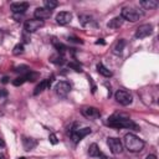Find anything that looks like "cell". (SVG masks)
<instances>
[{
    "mask_svg": "<svg viewBox=\"0 0 159 159\" xmlns=\"http://www.w3.org/2000/svg\"><path fill=\"white\" fill-rule=\"evenodd\" d=\"M107 124L109 127H113V128H127V129H133V130H139V127L132 120L129 119L128 117H124L122 114H113L108 118L107 120Z\"/></svg>",
    "mask_w": 159,
    "mask_h": 159,
    "instance_id": "cell-1",
    "label": "cell"
},
{
    "mask_svg": "<svg viewBox=\"0 0 159 159\" xmlns=\"http://www.w3.org/2000/svg\"><path fill=\"white\" fill-rule=\"evenodd\" d=\"M124 145L125 148L132 152V153H138V152H142L143 148H144V142L137 137L135 134L133 133H127L124 135Z\"/></svg>",
    "mask_w": 159,
    "mask_h": 159,
    "instance_id": "cell-2",
    "label": "cell"
},
{
    "mask_svg": "<svg viewBox=\"0 0 159 159\" xmlns=\"http://www.w3.org/2000/svg\"><path fill=\"white\" fill-rule=\"evenodd\" d=\"M120 17L123 20H127V21H130V22H135V21H138L139 19L143 17V11L138 10L135 7H123Z\"/></svg>",
    "mask_w": 159,
    "mask_h": 159,
    "instance_id": "cell-3",
    "label": "cell"
},
{
    "mask_svg": "<svg viewBox=\"0 0 159 159\" xmlns=\"http://www.w3.org/2000/svg\"><path fill=\"white\" fill-rule=\"evenodd\" d=\"M114 98L116 101L122 104V106H129L132 102H133V96L132 93H129L128 91L125 89H118L116 93H114Z\"/></svg>",
    "mask_w": 159,
    "mask_h": 159,
    "instance_id": "cell-4",
    "label": "cell"
},
{
    "mask_svg": "<svg viewBox=\"0 0 159 159\" xmlns=\"http://www.w3.org/2000/svg\"><path fill=\"white\" fill-rule=\"evenodd\" d=\"M45 25V22L42 20H37V19H30L26 20L24 24V30L26 32H35L37 31L40 27H42Z\"/></svg>",
    "mask_w": 159,
    "mask_h": 159,
    "instance_id": "cell-5",
    "label": "cell"
},
{
    "mask_svg": "<svg viewBox=\"0 0 159 159\" xmlns=\"http://www.w3.org/2000/svg\"><path fill=\"white\" fill-rule=\"evenodd\" d=\"M89 133H91V128H88V127H84V128H81V129L73 128L71 130V139L73 140V143H78L80 140H82L83 137H86Z\"/></svg>",
    "mask_w": 159,
    "mask_h": 159,
    "instance_id": "cell-6",
    "label": "cell"
},
{
    "mask_svg": "<svg viewBox=\"0 0 159 159\" xmlns=\"http://www.w3.org/2000/svg\"><path fill=\"white\" fill-rule=\"evenodd\" d=\"M107 144L113 154H120L123 150V144L118 138H113V137L107 138Z\"/></svg>",
    "mask_w": 159,
    "mask_h": 159,
    "instance_id": "cell-7",
    "label": "cell"
},
{
    "mask_svg": "<svg viewBox=\"0 0 159 159\" xmlns=\"http://www.w3.org/2000/svg\"><path fill=\"white\" fill-rule=\"evenodd\" d=\"M153 34V26L149 24H144L140 25L137 30H135V37L137 39H145L148 36H150Z\"/></svg>",
    "mask_w": 159,
    "mask_h": 159,
    "instance_id": "cell-8",
    "label": "cell"
},
{
    "mask_svg": "<svg viewBox=\"0 0 159 159\" xmlns=\"http://www.w3.org/2000/svg\"><path fill=\"white\" fill-rule=\"evenodd\" d=\"M55 91L60 97H66L71 91V84L68 82H66V81H60L55 86Z\"/></svg>",
    "mask_w": 159,
    "mask_h": 159,
    "instance_id": "cell-9",
    "label": "cell"
},
{
    "mask_svg": "<svg viewBox=\"0 0 159 159\" xmlns=\"http://www.w3.org/2000/svg\"><path fill=\"white\" fill-rule=\"evenodd\" d=\"M81 113L88 119H96L101 117V112L96 107H83L81 109Z\"/></svg>",
    "mask_w": 159,
    "mask_h": 159,
    "instance_id": "cell-10",
    "label": "cell"
},
{
    "mask_svg": "<svg viewBox=\"0 0 159 159\" xmlns=\"http://www.w3.org/2000/svg\"><path fill=\"white\" fill-rule=\"evenodd\" d=\"M29 7V2L26 1H20V2H12L10 5L11 11L14 12V15H22Z\"/></svg>",
    "mask_w": 159,
    "mask_h": 159,
    "instance_id": "cell-11",
    "label": "cell"
},
{
    "mask_svg": "<svg viewBox=\"0 0 159 159\" xmlns=\"http://www.w3.org/2000/svg\"><path fill=\"white\" fill-rule=\"evenodd\" d=\"M71 20H72V14L68 11H61L56 15V22L58 25H62V26L67 25L71 22Z\"/></svg>",
    "mask_w": 159,
    "mask_h": 159,
    "instance_id": "cell-12",
    "label": "cell"
},
{
    "mask_svg": "<svg viewBox=\"0 0 159 159\" xmlns=\"http://www.w3.org/2000/svg\"><path fill=\"white\" fill-rule=\"evenodd\" d=\"M51 15H52V11L48 10V9H46V7H37V9L35 10V12H34L35 19L42 20V21H43L45 19H48Z\"/></svg>",
    "mask_w": 159,
    "mask_h": 159,
    "instance_id": "cell-13",
    "label": "cell"
},
{
    "mask_svg": "<svg viewBox=\"0 0 159 159\" xmlns=\"http://www.w3.org/2000/svg\"><path fill=\"white\" fill-rule=\"evenodd\" d=\"M53 76H51L50 78H46V80H42L37 86H36V88H35V91H34V94L35 96H37L39 93H41L42 91H45L46 88H48L50 86H51V83H52V81H53Z\"/></svg>",
    "mask_w": 159,
    "mask_h": 159,
    "instance_id": "cell-14",
    "label": "cell"
},
{
    "mask_svg": "<svg viewBox=\"0 0 159 159\" xmlns=\"http://www.w3.org/2000/svg\"><path fill=\"white\" fill-rule=\"evenodd\" d=\"M37 145V140L34 138H29V137H22V147L26 152L32 150Z\"/></svg>",
    "mask_w": 159,
    "mask_h": 159,
    "instance_id": "cell-15",
    "label": "cell"
},
{
    "mask_svg": "<svg viewBox=\"0 0 159 159\" xmlns=\"http://www.w3.org/2000/svg\"><path fill=\"white\" fill-rule=\"evenodd\" d=\"M122 24H123V19H122L120 16H117V17H113V19L107 24V26H108L109 29H119V27L122 26Z\"/></svg>",
    "mask_w": 159,
    "mask_h": 159,
    "instance_id": "cell-16",
    "label": "cell"
},
{
    "mask_svg": "<svg viewBox=\"0 0 159 159\" xmlns=\"http://www.w3.org/2000/svg\"><path fill=\"white\" fill-rule=\"evenodd\" d=\"M139 5L147 10H150V9H155L158 6V2L154 1V0H143L139 2Z\"/></svg>",
    "mask_w": 159,
    "mask_h": 159,
    "instance_id": "cell-17",
    "label": "cell"
},
{
    "mask_svg": "<svg viewBox=\"0 0 159 159\" xmlns=\"http://www.w3.org/2000/svg\"><path fill=\"white\" fill-rule=\"evenodd\" d=\"M88 154H89L91 157H101V155H102V153H101V150H99V148H98V145H97L96 143H93V144L89 145V148H88Z\"/></svg>",
    "mask_w": 159,
    "mask_h": 159,
    "instance_id": "cell-18",
    "label": "cell"
},
{
    "mask_svg": "<svg viewBox=\"0 0 159 159\" xmlns=\"http://www.w3.org/2000/svg\"><path fill=\"white\" fill-rule=\"evenodd\" d=\"M97 71H98V73H101V75L104 76V77H111V76H112V72H111L104 65H102V63H98V65H97Z\"/></svg>",
    "mask_w": 159,
    "mask_h": 159,
    "instance_id": "cell-19",
    "label": "cell"
},
{
    "mask_svg": "<svg viewBox=\"0 0 159 159\" xmlns=\"http://www.w3.org/2000/svg\"><path fill=\"white\" fill-rule=\"evenodd\" d=\"M78 19H80V21H81V24H82L83 26H88V25L91 26L92 22L94 24V20H93L91 16H88V15H80Z\"/></svg>",
    "mask_w": 159,
    "mask_h": 159,
    "instance_id": "cell-20",
    "label": "cell"
},
{
    "mask_svg": "<svg viewBox=\"0 0 159 159\" xmlns=\"http://www.w3.org/2000/svg\"><path fill=\"white\" fill-rule=\"evenodd\" d=\"M50 61L51 62H53V63H56V65H62V63H65V57H63V55H61V53H57V55H53V56H51L50 57Z\"/></svg>",
    "mask_w": 159,
    "mask_h": 159,
    "instance_id": "cell-21",
    "label": "cell"
},
{
    "mask_svg": "<svg viewBox=\"0 0 159 159\" xmlns=\"http://www.w3.org/2000/svg\"><path fill=\"white\" fill-rule=\"evenodd\" d=\"M25 78H26V81H30V82H34V81H36L37 80V77H39V73L37 72H34V71H27L25 75Z\"/></svg>",
    "mask_w": 159,
    "mask_h": 159,
    "instance_id": "cell-22",
    "label": "cell"
},
{
    "mask_svg": "<svg viewBox=\"0 0 159 159\" xmlns=\"http://www.w3.org/2000/svg\"><path fill=\"white\" fill-rule=\"evenodd\" d=\"M124 46H125V41L123 40V39H120L117 43H116V46H114V53H120L122 51H123V48H124Z\"/></svg>",
    "mask_w": 159,
    "mask_h": 159,
    "instance_id": "cell-23",
    "label": "cell"
},
{
    "mask_svg": "<svg viewBox=\"0 0 159 159\" xmlns=\"http://www.w3.org/2000/svg\"><path fill=\"white\" fill-rule=\"evenodd\" d=\"M57 6H58V2L57 1H53V0H45L43 1V7L51 10V11H52V9H55Z\"/></svg>",
    "mask_w": 159,
    "mask_h": 159,
    "instance_id": "cell-24",
    "label": "cell"
},
{
    "mask_svg": "<svg viewBox=\"0 0 159 159\" xmlns=\"http://www.w3.org/2000/svg\"><path fill=\"white\" fill-rule=\"evenodd\" d=\"M53 46H55V48L57 50V52H58V53H61V55L67 50V47H66L63 43L58 42V41H53Z\"/></svg>",
    "mask_w": 159,
    "mask_h": 159,
    "instance_id": "cell-25",
    "label": "cell"
},
{
    "mask_svg": "<svg viewBox=\"0 0 159 159\" xmlns=\"http://www.w3.org/2000/svg\"><path fill=\"white\" fill-rule=\"evenodd\" d=\"M25 82H26L25 76H24V75H20L19 77H16V78L12 81V84L17 87V86H21V84H22V83H25Z\"/></svg>",
    "mask_w": 159,
    "mask_h": 159,
    "instance_id": "cell-26",
    "label": "cell"
},
{
    "mask_svg": "<svg viewBox=\"0 0 159 159\" xmlns=\"http://www.w3.org/2000/svg\"><path fill=\"white\" fill-rule=\"evenodd\" d=\"M22 52H24V45H22V43L15 45V47H14V50H12V53H14L15 56H19V55H21Z\"/></svg>",
    "mask_w": 159,
    "mask_h": 159,
    "instance_id": "cell-27",
    "label": "cell"
},
{
    "mask_svg": "<svg viewBox=\"0 0 159 159\" xmlns=\"http://www.w3.org/2000/svg\"><path fill=\"white\" fill-rule=\"evenodd\" d=\"M14 71H15V72H20L21 75H25L27 71H30V68H29L27 66L22 65V66H17V67H15V68H14Z\"/></svg>",
    "mask_w": 159,
    "mask_h": 159,
    "instance_id": "cell-28",
    "label": "cell"
},
{
    "mask_svg": "<svg viewBox=\"0 0 159 159\" xmlns=\"http://www.w3.org/2000/svg\"><path fill=\"white\" fill-rule=\"evenodd\" d=\"M68 67L73 68L76 72H82V68H81V66H80L78 63H75V62H70V63H68Z\"/></svg>",
    "mask_w": 159,
    "mask_h": 159,
    "instance_id": "cell-29",
    "label": "cell"
},
{
    "mask_svg": "<svg viewBox=\"0 0 159 159\" xmlns=\"http://www.w3.org/2000/svg\"><path fill=\"white\" fill-rule=\"evenodd\" d=\"M48 140H50V143L53 144V145H56V144L58 143V139H57V137H56L55 133H51V134L48 135Z\"/></svg>",
    "mask_w": 159,
    "mask_h": 159,
    "instance_id": "cell-30",
    "label": "cell"
},
{
    "mask_svg": "<svg viewBox=\"0 0 159 159\" xmlns=\"http://www.w3.org/2000/svg\"><path fill=\"white\" fill-rule=\"evenodd\" d=\"M7 96V91L5 88H0V97H6Z\"/></svg>",
    "mask_w": 159,
    "mask_h": 159,
    "instance_id": "cell-31",
    "label": "cell"
},
{
    "mask_svg": "<svg viewBox=\"0 0 159 159\" xmlns=\"http://www.w3.org/2000/svg\"><path fill=\"white\" fill-rule=\"evenodd\" d=\"M68 40H72V41H75V42H80V43H82V41H81L80 39H77V37H68Z\"/></svg>",
    "mask_w": 159,
    "mask_h": 159,
    "instance_id": "cell-32",
    "label": "cell"
},
{
    "mask_svg": "<svg viewBox=\"0 0 159 159\" xmlns=\"http://www.w3.org/2000/svg\"><path fill=\"white\" fill-rule=\"evenodd\" d=\"M145 159H157V155L155 154H149V155H147Z\"/></svg>",
    "mask_w": 159,
    "mask_h": 159,
    "instance_id": "cell-33",
    "label": "cell"
},
{
    "mask_svg": "<svg viewBox=\"0 0 159 159\" xmlns=\"http://www.w3.org/2000/svg\"><path fill=\"white\" fill-rule=\"evenodd\" d=\"M1 82H2V83H7V82H9V77H6V76L2 77V78H1Z\"/></svg>",
    "mask_w": 159,
    "mask_h": 159,
    "instance_id": "cell-34",
    "label": "cell"
},
{
    "mask_svg": "<svg viewBox=\"0 0 159 159\" xmlns=\"http://www.w3.org/2000/svg\"><path fill=\"white\" fill-rule=\"evenodd\" d=\"M4 147H5V142L2 138H0V148H4Z\"/></svg>",
    "mask_w": 159,
    "mask_h": 159,
    "instance_id": "cell-35",
    "label": "cell"
},
{
    "mask_svg": "<svg viewBox=\"0 0 159 159\" xmlns=\"http://www.w3.org/2000/svg\"><path fill=\"white\" fill-rule=\"evenodd\" d=\"M0 159H6V157L4 154H0Z\"/></svg>",
    "mask_w": 159,
    "mask_h": 159,
    "instance_id": "cell-36",
    "label": "cell"
},
{
    "mask_svg": "<svg viewBox=\"0 0 159 159\" xmlns=\"http://www.w3.org/2000/svg\"><path fill=\"white\" fill-rule=\"evenodd\" d=\"M19 159H25V158H24V157H21V158H19Z\"/></svg>",
    "mask_w": 159,
    "mask_h": 159,
    "instance_id": "cell-37",
    "label": "cell"
},
{
    "mask_svg": "<svg viewBox=\"0 0 159 159\" xmlns=\"http://www.w3.org/2000/svg\"><path fill=\"white\" fill-rule=\"evenodd\" d=\"M103 159H107V158H103Z\"/></svg>",
    "mask_w": 159,
    "mask_h": 159,
    "instance_id": "cell-38",
    "label": "cell"
}]
</instances>
